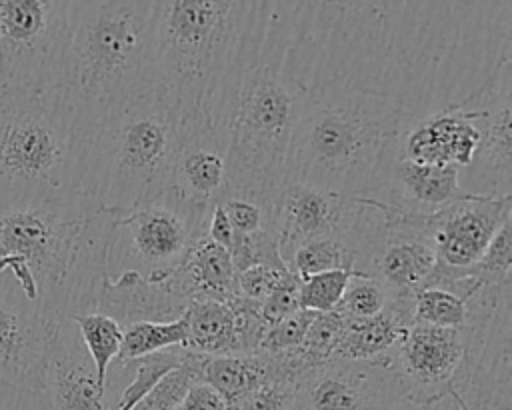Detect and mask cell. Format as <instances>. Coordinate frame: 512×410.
<instances>
[{
	"instance_id": "obj_14",
	"label": "cell",
	"mask_w": 512,
	"mask_h": 410,
	"mask_svg": "<svg viewBox=\"0 0 512 410\" xmlns=\"http://www.w3.org/2000/svg\"><path fill=\"white\" fill-rule=\"evenodd\" d=\"M226 188V142L220 130L202 114L178 118L168 190L192 206L210 210Z\"/></svg>"
},
{
	"instance_id": "obj_4",
	"label": "cell",
	"mask_w": 512,
	"mask_h": 410,
	"mask_svg": "<svg viewBox=\"0 0 512 410\" xmlns=\"http://www.w3.org/2000/svg\"><path fill=\"white\" fill-rule=\"evenodd\" d=\"M254 2H156V92L176 118L202 114L222 134Z\"/></svg>"
},
{
	"instance_id": "obj_6",
	"label": "cell",
	"mask_w": 512,
	"mask_h": 410,
	"mask_svg": "<svg viewBox=\"0 0 512 410\" xmlns=\"http://www.w3.org/2000/svg\"><path fill=\"white\" fill-rule=\"evenodd\" d=\"M86 152L48 94L0 92V204L80 192Z\"/></svg>"
},
{
	"instance_id": "obj_40",
	"label": "cell",
	"mask_w": 512,
	"mask_h": 410,
	"mask_svg": "<svg viewBox=\"0 0 512 410\" xmlns=\"http://www.w3.org/2000/svg\"><path fill=\"white\" fill-rule=\"evenodd\" d=\"M416 410H470L456 390H448L442 396L416 406Z\"/></svg>"
},
{
	"instance_id": "obj_2",
	"label": "cell",
	"mask_w": 512,
	"mask_h": 410,
	"mask_svg": "<svg viewBox=\"0 0 512 410\" xmlns=\"http://www.w3.org/2000/svg\"><path fill=\"white\" fill-rule=\"evenodd\" d=\"M292 2H254L222 122L226 192L274 204L302 90L288 70Z\"/></svg>"
},
{
	"instance_id": "obj_37",
	"label": "cell",
	"mask_w": 512,
	"mask_h": 410,
	"mask_svg": "<svg viewBox=\"0 0 512 410\" xmlns=\"http://www.w3.org/2000/svg\"><path fill=\"white\" fill-rule=\"evenodd\" d=\"M176 410H228V404L212 386L196 380L188 388Z\"/></svg>"
},
{
	"instance_id": "obj_26",
	"label": "cell",
	"mask_w": 512,
	"mask_h": 410,
	"mask_svg": "<svg viewBox=\"0 0 512 410\" xmlns=\"http://www.w3.org/2000/svg\"><path fill=\"white\" fill-rule=\"evenodd\" d=\"M468 300L446 288L426 286L412 296V324L436 328H464L468 324Z\"/></svg>"
},
{
	"instance_id": "obj_34",
	"label": "cell",
	"mask_w": 512,
	"mask_h": 410,
	"mask_svg": "<svg viewBox=\"0 0 512 410\" xmlns=\"http://www.w3.org/2000/svg\"><path fill=\"white\" fill-rule=\"evenodd\" d=\"M314 318H316L314 312L296 310L294 314L286 316L284 320L268 326L260 340L258 352L278 354V352H286V350H294V348L302 346L304 336Z\"/></svg>"
},
{
	"instance_id": "obj_16",
	"label": "cell",
	"mask_w": 512,
	"mask_h": 410,
	"mask_svg": "<svg viewBox=\"0 0 512 410\" xmlns=\"http://www.w3.org/2000/svg\"><path fill=\"white\" fill-rule=\"evenodd\" d=\"M42 392L50 410H112L72 320L54 328Z\"/></svg>"
},
{
	"instance_id": "obj_20",
	"label": "cell",
	"mask_w": 512,
	"mask_h": 410,
	"mask_svg": "<svg viewBox=\"0 0 512 410\" xmlns=\"http://www.w3.org/2000/svg\"><path fill=\"white\" fill-rule=\"evenodd\" d=\"M164 280L188 306L206 300L228 304L240 298L238 272L228 252L208 236L198 238L182 264Z\"/></svg>"
},
{
	"instance_id": "obj_19",
	"label": "cell",
	"mask_w": 512,
	"mask_h": 410,
	"mask_svg": "<svg viewBox=\"0 0 512 410\" xmlns=\"http://www.w3.org/2000/svg\"><path fill=\"white\" fill-rule=\"evenodd\" d=\"M186 308L188 304L170 290L166 280L150 282L138 272L108 278L96 302V312L110 316L120 328L136 322H172Z\"/></svg>"
},
{
	"instance_id": "obj_12",
	"label": "cell",
	"mask_w": 512,
	"mask_h": 410,
	"mask_svg": "<svg viewBox=\"0 0 512 410\" xmlns=\"http://www.w3.org/2000/svg\"><path fill=\"white\" fill-rule=\"evenodd\" d=\"M464 328L410 324L388 356V366L414 406L452 390L466 358Z\"/></svg>"
},
{
	"instance_id": "obj_25",
	"label": "cell",
	"mask_w": 512,
	"mask_h": 410,
	"mask_svg": "<svg viewBox=\"0 0 512 410\" xmlns=\"http://www.w3.org/2000/svg\"><path fill=\"white\" fill-rule=\"evenodd\" d=\"M186 340L184 314L172 322H136L122 328V346L114 362H130L154 352L182 346Z\"/></svg>"
},
{
	"instance_id": "obj_28",
	"label": "cell",
	"mask_w": 512,
	"mask_h": 410,
	"mask_svg": "<svg viewBox=\"0 0 512 410\" xmlns=\"http://www.w3.org/2000/svg\"><path fill=\"white\" fill-rule=\"evenodd\" d=\"M462 276L474 278L480 286H500L512 282V218L498 228L480 260Z\"/></svg>"
},
{
	"instance_id": "obj_15",
	"label": "cell",
	"mask_w": 512,
	"mask_h": 410,
	"mask_svg": "<svg viewBox=\"0 0 512 410\" xmlns=\"http://www.w3.org/2000/svg\"><path fill=\"white\" fill-rule=\"evenodd\" d=\"M386 212V234L362 274L382 282L392 296L410 298L426 288L436 268V254L430 240L416 228L412 214L392 206H386Z\"/></svg>"
},
{
	"instance_id": "obj_18",
	"label": "cell",
	"mask_w": 512,
	"mask_h": 410,
	"mask_svg": "<svg viewBox=\"0 0 512 410\" xmlns=\"http://www.w3.org/2000/svg\"><path fill=\"white\" fill-rule=\"evenodd\" d=\"M458 172L456 166H426L396 158L376 202L408 214H432L448 204L474 198L460 188Z\"/></svg>"
},
{
	"instance_id": "obj_21",
	"label": "cell",
	"mask_w": 512,
	"mask_h": 410,
	"mask_svg": "<svg viewBox=\"0 0 512 410\" xmlns=\"http://www.w3.org/2000/svg\"><path fill=\"white\" fill-rule=\"evenodd\" d=\"M412 324V296H392L390 304L368 320L350 322L332 360L388 364L392 348ZM390 368V366H388Z\"/></svg>"
},
{
	"instance_id": "obj_32",
	"label": "cell",
	"mask_w": 512,
	"mask_h": 410,
	"mask_svg": "<svg viewBox=\"0 0 512 410\" xmlns=\"http://www.w3.org/2000/svg\"><path fill=\"white\" fill-rule=\"evenodd\" d=\"M228 222L238 234H256L260 230H274V204H264L254 198L224 192L218 200Z\"/></svg>"
},
{
	"instance_id": "obj_31",
	"label": "cell",
	"mask_w": 512,
	"mask_h": 410,
	"mask_svg": "<svg viewBox=\"0 0 512 410\" xmlns=\"http://www.w3.org/2000/svg\"><path fill=\"white\" fill-rule=\"evenodd\" d=\"M350 320H346L340 312L332 310V312H324V314H316V318L312 320L302 346H298L306 356H310L314 362L324 364L328 360H332L340 340L344 338L346 330H348Z\"/></svg>"
},
{
	"instance_id": "obj_24",
	"label": "cell",
	"mask_w": 512,
	"mask_h": 410,
	"mask_svg": "<svg viewBox=\"0 0 512 410\" xmlns=\"http://www.w3.org/2000/svg\"><path fill=\"white\" fill-rule=\"evenodd\" d=\"M78 328L80 340L96 368L98 384L106 392V374L110 364L116 360L122 346V328L116 320L102 312H84L72 318Z\"/></svg>"
},
{
	"instance_id": "obj_39",
	"label": "cell",
	"mask_w": 512,
	"mask_h": 410,
	"mask_svg": "<svg viewBox=\"0 0 512 410\" xmlns=\"http://www.w3.org/2000/svg\"><path fill=\"white\" fill-rule=\"evenodd\" d=\"M236 234H238V232H236V230L232 228V224L228 222V218H226L222 206L216 202V204L212 206V210H210V216H208L206 236H208L214 244L222 246V248L228 252L230 246H232L234 240H236Z\"/></svg>"
},
{
	"instance_id": "obj_7",
	"label": "cell",
	"mask_w": 512,
	"mask_h": 410,
	"mask_svg": "<svg viewBox=\"0 0 512 410\" xmlns=\"http://www.w3.org/2000/svg\"><path fill=\"white\" fill-rule=\"evenodd\" d=\"M210 210L166 190L160 198L120 214L108 250V278L138 272L150 282L164 280L182 264L192 244L206 236Z\"/></svg>"
},
{
	"instance_id": "obj_27",
	"label": "cell",
	"mask_w": 512,
	"mask_h": 410,
	"mask_svg": "<svg viewBox=\"0 0 512 410\" xmlns=\"http://www.w3.org/2000/svg\"><path fill=\"white\" fill-rule=\"evenodd\" d=\"M390 300L392 294L382 282L372 276L352 272L342 300L336 306V312H340L350 322L368 320L380 314L390 304Z\"/></svg>"
},
{
	"instance_id": "obj_29",
	"label": "cell",
	"mask_w": 512,
	"mask_h": 410,
	"mask_svg": "<svg viewBox=\"0 0 512 410\" xmlns=\"http://www.w3.org/2000/svg\"><path fill=\"white\" fill-rule=\"evenodd\" d=\"M198 380L196 354L190 356L174 370H170L148 394H144L130 410H176L188 388Z\"/></svg>"
},
{
	"instance_id": "obj_13",
	"label": "cell",
	"mask_w": 512,
	"mask_h": 410,
	"mask_svg": "<svg viewBox=\"0 0 512 410\" xmlns=\"http://www.w3.org/2000/svg\"><path fill=\"white\" fill-rule=\"evenodd\" d=\"M54 328L14 286L0 282V382L44 394Z\"/></svg>"
},
{
	"instance_id": "obj_33",
	"label": "cell",
	"mask_w": 512,
	"mask_h": 410,
	"mask_svg": "<svg viewBox=\"0 0 512 410\" xmlns=\"http://www.w3.org/2000/svg\"><path fill=\"white\" fill-rule=\"evenodd\" d=\"M300 280L288 268L252 266L238 272V292L242 298L260 304L266 296L280 288H298Z\"/></svg>"
},
{
	"instance_id": "obj_11",
	"label": "cell",
	"mask_w": 512,
	"mask_h": 410,
	"mask_svg": "<svg viewBox=\"0 0 512 410\" xmlns=\"http://www.w3.org/2000/svg\"><path fill=\"white\" fill-rule=\"evenodd\" d=\"M480 144L470 166L458 172V184L474 196H512V60L470 100Z\"/></svg>"
},
{
	"instance_id": "obj_5",
	"label": "cell",
	"mask_w": 512,
	"mask_h": 410,
	"mask_svg": "<svg viewBox=\"0 0 512 410\" xmlns=\"http://www.w3.org/2000/svg\"><path fill=\"white\" fill-rule=\"evenodd\" d=\"M178 142L174 108L156 92L132 102L88 144L80 192L114 214L160 198Z\"/></svg>"
},
{
	"instance_id": "obj_10",
	"label": "cell",
	"mask_w": 512,
	"mask_h": 410,
	"mask_svg": "<svg viewBox=\"0 0 512 410\" xmlns=\"http://www.w3.org/2000/svg\"><path fill=\"white\" fill-rule=\"evenodd\" d=\"M294 410H416L382 362L328 360L296 380Z\"/></svg>"
},
{
	"instance_id": "obj_23",
	"label": "cell",
	"mask_w": 512,
	"mask_h": 410,
	"mask_svg": "<svg viewBox=\"0 0 512 410\" xmlns=\"http://www.w3.org/2000/svg\"><path fill=\"white\" fill-rule=\"evenodd\" d=\"M356 264H358L356 252L336 238H318V240L304 242L286 260V268L300 282L324 272H336V270L356 272Z\"/></svg>"
},
{
	"instance_id": "obj_30",
	"label": "cell",
	"mask_w": 512,
	"mask_h": 410,
	"mask_svg": "<svg viewBox=\"0 0 512 410\" xmlns=\"http://www.w3.org/2000/svg\"><path fill=\"white\" fill-rule=\"evenodd\" d=\"M352 272L336 270L310 276L300 282L298 288V304L300 310H308L314 314H324L336 310L346 290Z\"/></svg>"
},
{
	"instance_id": "obj_17",
	"label": "cell",
	"mask_w": 512,
	"mask_h": 410,
	"mask_svg": "<svg viewBox=\"0 0 512 410\" xmlns=\"http://www.w3.org/2000/svg\"><path fill=\"white\" fill-rule=\"evenodd\" d=\"M480 130L470 102L414 124L400 142V158L426 166L466 168L476 156Z\"/></svg>"
},
{
	"instance_id": "obj_22",
	"label": "cell",
	"mask_w": 512,
	"mask_h": 410,
	"mask_svg": "<svg viewBox=\"0 0 512 410\" xmlns=\"http://www.w3.org/2000/svg\"><path fill=\"white\" fill-rule=\"evenodd\" d=\"M184 350L204 356L238 354L236 312L232 302H192L186 312Z\"/></svg>"
},
{
	"instance_id": "obj_35",
	"label": "cell",
	"mask_w": 512,
	"mask_h": 410,
	"mask_svg": "<svg viewBox=\"0 0 512 410\" xmlns=\"http://www.w3.org/2000/svg\"><path fill=\"white\" fill-rule=\"evenodd\" d=\"M296 382L272 380L242 396L228 410H294Z\"/></svg>"
},
{
	"instance_id": "obj_38",
	"label": "cell",
	"mask_w": 512,
	"mask_h": 410,
	"mask_svg": "<svg viewBox=\"0 0 512 410\" xmlns=\"http://www.w3.org/2000/svg\"><path fill=\"white\" fill-rule=\"evenodd\" d=\"M0 410H50L46 396L0 382Z\"/></svg>"
},
{
	"instance_id": "obj_8",
	"label": "cell",
	"mask_w": 512,
	"mask_h": 410,
	"mask_svg": "<svg viewBox=\"0 0 512 410\" xmlns=\"http://www.w3.org/2000/svg\"><path fill=\"white\" fill-rule=\"evenodd\" d=\"M70 42V2L0 0V92H52Z\"/></svg>"
},
{
	"instance_id": "obj_3",
	"label": "cell",
	"mask_w": 512,
	"mask_h": 410,
	"mask_svg": "<svg viewBox=\"0 0 512 410\" xmlns=\"http://www.w3.org/2000/svg\"><path fill=\"white\" fill-rule=\"evenodd\" d=\"M156 2H70V42L46 92L88 146L132 102L156 90Z\"/></svg>"
},
{
	"instance_id": "obj_9",
	"label": "cell",
	"mask_w": 512,
	"mask_h": 410,
	"mask_svg": "<svg viewBox=\"0 0 512 410\" xmlns=\"http://www.w3.org/2000/svg\"><path fill=\"white\" fill-rule=\"evenodd\" d=\"M508 218H512V196H474L432 214H412L416 228L430 240L436 254V268L426 286L470 270Z\"/></svg>"
},
{
	"instance_id": "obj_41",
	"label": "cell",
	"mask_w": 512,
	"mask_h": 410,
	"mask_svg": "<svg viewBox=\"0 0 512 410\" xmlns=\"http://www.w3.org/2000/svg\"><path fill=\"white\" fill-rule=\"evenodd\" d=\"M476 410H512V406H484V408H476Z\"/></svg>"
},
{
	"instance_id": "obj_1",
	"label": "cell",
	"mask_w": 512,
	"mask_h": 410,
	"mask_svg": "<svg viewBox=\"0 0 512 410\" xmlns=\"http://www.w3.org/2000/svg\"><path fill=\"white\" fill-rule=\"evenodd\" d=\"M116 218L82 192L0 204V282L54 326L94 312Z\"/></svg>"
},
{
	"instance_id": "obj_36",
	"label": "cell",
	"mask_w": 512,
	"mask_h": 410,
	"mask_svg": "<svg viewBox=\"0 0 512 410\" xmlns=\"http://www.w3.org/2000/svg\"><path fill=\"white\" fill-rule=\"evenodd\" d=\"M298 288H300V286H298ZM298 288H280V290L272 292L270 296H266V298L258 304L260 318L264 320L266 326H272V324L284 320L286 316L294 314L296 310H300V304H298Z\"/></svg>"
}]
</instances>
